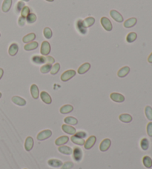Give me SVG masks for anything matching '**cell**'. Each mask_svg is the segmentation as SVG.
<instances>
[{
	"instance_id": "1",
	"label": "cell",
	"mask_w": 152,
	"mask_h": 169,
	"mask_svg": "<svg viewBox=\"0 0 152 169\" xmlns=\"http://www.w3.org/2000/svg\"><path fill=\"white\" fill-rule=\"evenodd\" d=\"M32 62L35 64H53L55 60L50 56H33L31 59Z\"/></svg>"
},
{
	"instance_id": "2",
	"label": "cell",
	"mask_w": 152,
	"mask_h": 169,
	"mask_svg": "<svg viewBox=\"0 0 152 169\" xmlns=\"http://www.w3.org/2000/svg\"><path fill=\"white\" fill-rule=\"evenodd\" d=\"M100 23L102 25V28L105 29L106 31H112L113 29V25H112V22L108 17L102 16L100 19Z\"/></svg>"
},
{
	"instance_id": "3",
	"label": "cell",
	"mask_w": 152,
	"mask_h": 169,
	"mask_svg": "<svg viewBox=\"0 0 152 169\" xmlns=\"http://www.w3.org/2000/svg\"><path fill=\"white\" fill-rule=\"evenodd\" d=\"M50 45L48 41H43L42 45H41L40 53L43 56H48L49 53H50Z\"/></svg>"
},
{
	"instance_id": "4",
	"label": "cell",
	"mask_w": 152,
	"mask_h": 169,
	"mask_svg": "<svg viewBox=\"0 0 152 169\" xmlns=\"http://www.w3.org/2000/svg\"><path fill=\"white\" fill-rule=\"evenodd\" d=\"M76 71L74 70H67L63 73L61 75V80L63 82H67L76 76Z\"/></svg>"
},
{
	"instance_id": "5",
	"label": "cell",
	"mask_w": 152,
	"mask_h": 169,
	"mask_svg": "<svg viewBox=\"0 0 152 169\" xmlns=\"http://www.w3.org/2000/svg\"><path fill=\"white\" fill-rule=\"evenodd\" d=\"M52 136V131L50 130H44L39 132L37 135V139L39 141H43L48 139Z\"/></svg>"
},
{
	"instance_id": "6",
	"label": "cell",
	"mask_w": 152,
	"mask_h": 169,
	"mask_svg": "<svg viewBox=\"0 0 152 169\" xmlns=\"http://www.w3.org/2000/svg\"><path fill=\"white\" fill-rule=\"evenodd\" d=\"M110 16H112V19L116 21V22L121 23V22H123V16L121 15L120 13H119L116 10H112L110 11Z\"/></svg>"
},
{
	"instance_id": "7",
	"label": "cell",
	"mask_w": 152,
	"mask_h": 169,
	"mask_svg": "<svg viewBox=\"0 0 152 169\" xmlns=\"http://www.w3.org/2000/svg\"><path fill=\"white\" fill-rule=\"evenodd\" d=\"M110 98L112 99V100H113L114 102H118V103H121L125 101V97L119 93H112L110 94Z\"/></svg>"
},
{
	"instance_id": "8",
	"label": "cell",
	"mask_w": 152,
	"mask_h": 169,
	"mask_svg": "<svg viewBox=\"0 0 152 169\" xmlns=\"http://www.w3.org/2000/svg\"><path fill=\"white\" fill-rule=\"evenodd\" d=\"M96 142H97V137L95 136H91L85 142V144H84L85 148L87 149V150L92 148L93 146L95 145Z\"/></svg>"
},
{
	"instance_id": "9",
	"label": "cell",
	"mask_w": 152,
	"mask_h": 169,
	"mask_svg": "<svg viewBox=\"0 0 152 169\" xmlns=\"http://www.w3.org/2000/svg\"><path fill=\"white\" fill-rule=\"evenodd\" d=\"M111 144H112V141L110 139H103L102 143H100V146H99V150L102 152L107 151L109 149Z\"/></svg>"
},
{
	"instance_id": "10",
	"label": "cell",
	"mask_w": 152,
	"mask_h": 169,
	"mask_svg": "<svg viewBox=\"0 0 152 169\" xmlns=\"http://www.w3.org/2000/svg\"><path fill=\"white\" fill-rule=\"evenodd\" d=\"M62 130L64 132H65L66 133L70 135H74L77 133V131H76L75 128L71 126L70 125H67V124H65V125H62Z\"/></svg>"
},
{
	"instance_id": "11",
	"label": "cell",
	"mask_w": 152,
	"mask_h": 169,
	"mask_svg": "<svg viewBox=\"0 0 152 169\" xmlns=\"http://www.w3.org/2000/svg\"><path fill=\"white\" fill-rule=\"evenodd\" d=\"M12 102L14 104H16V105H19V106H25L27 104L26 100L25 99L22 98V97H19V96H14L13 97L12 99H11Z\"/></svg>"
},
{
	"instance_id": "12",
	"label": "cell",
	"mask_w": 152,
	"mask_h": 169,
	"mask_svg": "<svg viewBox=\"0 0 152 169\" xmlns=\"http://www.w3.org/2000/svg\"><path fill=\"white\" fill-rule=\"evenodd\" d=\"M40 97L41 99L43 100V102L44 103L47 104V105H50L52 102V99L50 97V96L49 95L48 93H47L46 91H42L40 94Z\"/></svg>"
},
{
	"instance_id": "13",
	"label": "cell",
	"mask_w": 152,
	"mask_h": 169,
	"mask_svg": "<svg viewBox=\"0 0 152 169\" xmlns=\"http://www.w3.org/2000/svg\"><path fill=\"white\" fill-rule=\"evenodd\" d=\"M73 153H74V159L77 162H80L82 158V151L79 147H75L73 150Z\"/></svg>"
},
{
	"instance_id": "14",
	"label": "cell",
	"mask_w": 152,
	"mask_h": 169,
	"mask_svg": "<svg viewBox=\"0 0 152 169\" xmlns=\"http://www.w3.org/2000/svg\"><path fill=\"white\" fill-rule=\"evenodd\" d=\"M33 139L31 136H28L25 139V148L27 151H31L33 147Z\"/></svg>"
},
{
	"instance_id": "15",
	"label": "cell",
	"mask_w": 152,
	"mask_h": 169,
	"mask_svg": "<svg viewBox=\"0 0 152 169\" xmlns=\"http://www.w3.org/2000/svg\"><path fill=\"white\" fill-rule=\"evenodd\" d=\"M91 68V64L88 62H85L84 64L82 65L80 67L78 68V70H77V72H78L79 74L82 75V74H85V73H87L88 70H90Z\"/></svg>"
},
{
	"instance_id": "16",
	"label": "cell",
	"mask_w": 152,
	"mask_h": 169,
	"mask_svg": "<svg viewBox=\"0 0 152 169\" xmlns=\"http://www.w3.org/2000/svg\"><path fill=\"white\" fill-rule=\"evenodd\" d=\"M39 47V43L37 42H31L29 43H27L25 46H24V50H26V51H31V50H33L36 49Z\"/></svg>"
},
{
	"instance_id": "17",
	"label": "cell",
	"mask_w": 152,
	"mask_h": 169,
	"mask_svg": "<svg viewBox=\"0 0 152 169\" xmlns=\"http://www.w3.org/2000/svg\"><path fill=\"white\" fill-rule=\"evenodd\" d=\"M69 141V137L67 136H62L60 137L57 138L55 141V144L57 146H64L66 143H67V142Z\"/></svg>"
},
{
	"instance_id": "18",
	"label": "cell",
	"mask_w": 152,
	"mask_h": 169,
	"mask_svg": "<svg viewBox=\"0 0 152 169\" xmlns=\"http://www.w3.org/2000/svg\"><path fill=\"white\" fill-rule=\"evenodd\" d=\"M129 72H130V67L129 66H125L119 69L117 72V76L120 78H123V77H126L129 74Z\"/></svg>"
},
{
	"instance_id": "19",
	"label": "cell",
	"mask_w": 152,
	"mask_h": 169,
	"mask_svg": "<svg viewBox=\"0 0 152 169\" xmlns=\"http://www.w3.org/2000/svg\"><path fill=\"white\" fill-rule=\"evenodd\" d=\"M31 94L32 97L34 99H37L39 97V88L36 84H33L31 86Z\"/></svg>"
},
{
	"instance_id": "20",
	"label": "cell",
	"mask_w": 152,
	"mask_h": 169,
	"mask_svg": "<svg viewBox=\"0 0 152 169\" xmlns=\"http://www.w3.org/2000/svg\"><path fill=\"white\" fill-rule=\"evenodd\" d=\"M136 22H137V19L135 17L130 18V19H128L127 20L125 21L123 25L126 28H131L132 27H134V25H136Z\"/></svg>"
},
{
	"instance_id": "21",
	"label": "cell",
	"mask_w": 152,
	"mask_h": 169,
	"mask_svg": "<svg viewBox=\"0 0 152 169\" xmlns=\"http://www.w3.org/2000/svg\"><path fill=\"white\" fill-rule=\"evenodd\" d=\"M58 151L63 154L65 155H71L73 153V149L71 147L66 146H61L59 147Z\"/></svg>"
},
{
	"instance_id": "22",
	"label": "cell",
	"mask_w": 152,
	"mask_h": 169,
	"mask_svg": "<svg viewBox=\"0 0 152 169\" xmlns=\"http://www.w3.org/2000/svg\"><path fill=\"white\" fill-rule=\"evenodd\" d=\"M18 51H19V46H18V45L16 43H12L10 45L9 49H8V53H9L10 56H14L18 53Z\"/></svg>"
},
{
	"instance_id": "23",
	"label": "cell",
	"mask_w": 152,
	"mask_h": 169,
	"mask_svg": "<svg viewBox=\"0 0 152 169\" xmlns=\"http://www.w3.org/2000/svg\"><path fill=\"white\" fill-rule=\"evenodd\" d=\"M13 0H4L2 5V10L4 13H8L11 8Z\"/></svg>"
},
{
	"instance_id": "24",
	"label": "cell",
	"mask_w": 152,
	"mask_h": 169,
	"mask_svg": "<svg viewBox=\"0 0 152 169\" xmlns=\"http://www.w3.org/2000/svg\"><path fill=\"white\" fill-rule=\"evenodd\" d=\"M71 140L73 143L76 145H78V146H84L85 144V139H82V138H80L79 136H76L75 134L73 135L71 137Z\"/></svg>"
},
{
	"instance_id": "25",
	"label": "cell",
	"mask_w": 152,
	"mask_h": 169,
	"mask_svg": "<svg viewBox=\"0 0 152 169\" xmlns=\"http://www.w3.org/2000/svg\"><path fill=\"white\" fill-rule=\"evenodd\" d=\"M48 164L53 168H60L63 165V162L61 160H56V159H51L48 161Z\"/></svg>"
},
{
	"instance_id": "26",
	"label": "cell",
	"mask_w": 152,
	"mask_h": 169,
	"mask_svg": "<svg viewBox=\"0 0 152 169\" xmlns=\"http://www.w3.org/2000/svg\"><path fill=\"white\" fill-rule=\"evenodd\" d=\"M73 111H74V107L71 105H63V107H61V108H60V113H61L62 114H67L72 112Z\"/></svg>"
},
{
	"instance_id": "27",
	"label": "cell",
	"mask_w": 152,
	"mask_h": 169,
	"mask_svg": "<svg viewBox=\"0 0 152 169\" xmlns=\"http://www.w3.org/2000/svg\"><path fill=\"white\" fill-rule=\"evenodd\" d=\"M77 27L79 31H80L82 34L85 35V33H87V28L85 27V25H84L83 20H79L77 23Z\"/></svg>"
},
{
	"instance_id": "28",
	"label": "cell",
	"mask_w": 152,
	"mask_h": 169,
	"mask_svg": "<svg viewBox=\"0 0 152 169\" xmlns=\"http://www.w3.org/2000/svg\"><path fill=\"white\" fill-rule=\"evenodd\" d=\"M36 39V34L34 33H31L25 35L23 38H22V42L24 43H29L31 42H33L34 39Z\"/></svg>"
},
{
	"instance_id": "29",
	"label": "cell",
	"mask_w": 152,
	"mask_h": 169,
	"mask_svg": "<svg viewBox=\"0 0 152 169\" xmlns=\"http://www.w3.org/2000/svg\"><path fill=\"white\" fill-rule=\"evenodd\" d=\"M119 119L121 122H125V123H129L132 121V116L128 114H122L119 115Z\"/></svg>"
},
{
	"instance_id": "30",
	"label": "cell",
	"mask_w": 152,
	"mask_h": 169,
	"mask_svg": "<svg viewBox=\"0 0 152 169\" xmlns=\"http://www.w3.org/2000/svg\"><path fill=\"white\" fill-rule=\"evenodd\" d=\"M64 122H65V124L70 125H76L78 123V120L73 116H67V117L65 118Z\"/></svg>"
},
{
	"instance_id": "31",
	"label": "cell",
	"mask_w": 152,
	"mask_h": 169,
	"mask_svg": "<svg viewBox=\"0 0 152 169\" xmlns=\"http://www.w3.org/2000/svg\"><path fill=\"white\" fill-rule=\"evenodd\" d=\"M143 163L144 166L147 168H151L152 167V160L148 156H145L143 159Z\"/></svg>"
},
{
	"instance_id": "32",
	"label": "cell",
	"mask_w": 152,
	"mask_h": 169,
	"mask_svg": "<svg viewBox=\"0 0 152 169\" xmlns=\"http://www.w3.org/2000/svg\"><path fill=\"white\" fill-rule=\"evenodd\" d=\"M83 22L84 25H85L86 28H90V27H91L92 25H94V23H95V19H94V17L90 16V17L85 18L83 20Z\"/></svg>"
},
{
	"instance_id": "33",
	"label": "cell",
	"mask_w": 152,
	"mask_h": 169,
	"mask_svg": "<svg viewBox=\"0 0 152 169\" xmlns=\"http://www.w3.org/2000/svg\"><path fill=\"white\" fill-rule=\"evenodd\" d=\"M136 38H137V34L135 32H131L126 36V41L129 43H132L136 40Z\"/></svg>"
},
{
	"instance_id": "34",
	"label": "cell",
	"mask_w": 152,
	"mask_h": 169,
	"mask_svg": "<svg viewBox=\"0 0 152 169\" xmlns=\"http://www.w3.org/2000/svg\"><path fill=\"white\" fill-rule=\"evenodd\" d=\"M36 21V15L33 13H30L27 16L26 22L28 24H33Z\"/></svg>"
},
{
	"instance_id": "35",
	"label": "cell",
	"mask_w": 152,
	"mask_h": 169,
	"mask_svg": "<svg viewBox=\"0 0 152 169\" xmlns=\"http://www.w3.org/2000/svg\"><path fill=\"white\" fill-rule=\"evenodd\" d=\"M43 34H44V36L47 39H50L52 38V36H53V32H52L51 29L48 27H46V28H44V31H43Z\"/></svg>"
},
{
	"instance_id": "36",
	"label": "cell",
	"mask_w": 152,
	"mask_h": 169,
	"mask_svg": "<svg viewBox=\"0 0 152 169\" xmlns=\"http://www.w3.org/2000/svg\"><path fill=\"white\" fill-rule=\"evenodd\" d=\"M52 67V65L51 64H45L44 65H43L40 68V72L42 74H48L50 71Z\"/></svg>"
},
{
	"instance_id": "37",
	"label": "cell",
	"mask_w": 152,
	"mask_h": 169,
	"mask_svg": "<svg viewBox=\"0 0 152 169\" xmlns=\"http://www.w3.org/2000/svg\"><path fill=\"white\" fill-rule=\"evenodd\" d=\"M60 63H56V64H54L53 66H52L50 73L51 75H56V74L60 71Z\"/></svg>"
},
{
	"instance_id": "38",
	"label": "cell",
	"mask_w": 152,
	"mask_h": 169,
	"mask_svg": "<svg viewBox=\"0 0 152 169\" xmlns=\"http://www.w3.org/2000/svg\"><path fill=\"white\" fill-rule=\"evenodd\" d=\"M145 114L148 120L152 121V108L151 106H146L145 108Z\"/></svg>"
},
{
	"instance_id": "39",
	"label": "cell",
	"mask_w": 152,
	"mask_h": 169,
	"mask_svg": "<svg viewBox=\"0 0 152 169\" xmlns=\"http://www.w3.org/2000/svg\"><path fill=\"white\" fill-rule=\"evenodd\" d=\"M140 146H141V148L143 151H147L149 147L148 140L146 138H143L141 140V142H140Z\"/></svg>"
},
{
	"instance_id": "40",
	"label": "cell",
	"mask_w": 152,
	"mask_h": 169,
	"mask_svg": "<svg viewBox=\"0 0 152 169\" xmlns=\"http://www.w3.org/2000/svg\"><path fill=\"white\" fill-rule=\"evenodd\" d=\"M30 11H31V10H30V8H28V7L25 6L23 8H22V11H21V12H20L21 16L26 19L27 16H28V15L30 13Z\"/></svg>"
},
{
	"instance_id": "41",
	"label": "cell",
	"mask_w": 152,
	"mask_h": 169,
	"mask_svg": "<svg viewBox=\"0 0 152 169\" xmlns=\"http://www.w3.org/2000/svg\"><path fill=\"white\" fill-rule=\"evenodd\" d=\"M74 167V163L72 162H66L62 165L61 169H71Z\"/></svg>"
},
{
	"instance_id": "42",
	"label": "cell",
	"mask_w": 152,
	"mask_h": 169,
	"mask_svg": "<svg viewBox=\"0 0 152 169\" xmlns=\"http://www.w3.org/2000/svg\"><path fill=\"white\" fill-rule=\"evenodd\" d=\"M25 6V3H24V2H22V1H19V2L17 3V5H16V13L21 12V11H22V8H23Z\"/></svg>"
},
{
	"instance_id": "43",
	"label": "cell",
	"mask_w": 152,
	"mask_h": 169,
	"mask_svg": "<svg viewBox=\"0 0 152 169\" xmlns=\"http://www.w3.org/2000/svg\"><path fill=\"white\" fill-rule=\"evenodd\" d=\"M25 22H26V19H25V18L22 17V16H20V17L19 18V19H18V25H19V27L25 26Z\"/></svg>"
},
{
	"instance_id": "44",
	"label": "cell",
	"mask_w": 152,
	"mask_h": 169,
	"mask_svg": "<svg viewBox=\"0 0 152 169\" xmlns=\"http://www.w3.org/2000/svg\"><path fill=\"white\" fill-rule=\"evenodd\" d=\"M147 133L148 135L152 137V122H149L147 125Z\"/></svg>"
},
{
	"instance_id": "45",
	"label": "cell",
	"mask_w": 152,
	"mask_h": 169,
	"mask_svg": "<svg viewBox=\"0 0 152 169\" xmlns=\"http://www.w3.org/2000/svg\"><path fill=\"white\" fill-rule=\"evenodd\" d=\"M75 135H76V136H79V137L82 138V139H84L85 137H86V136H87L86 133H85V132H83V131L77 132V133H75Z\"/></svg>"
},
{
	"instance_id": "46",
	"label": "cell",
	"mask_w": 152,
	"mask_h": 169,
	"mask_svg": "<svg viewBox=\"0 0 152 169\" xmlns=\"http://www.w3.org/2000/svg\"><path fill=\"white\" fill-rule=\"evenodd\" d=\"M3 74H4L3 69L0 68V80L2 78V77H3Z\"/></svg>"
},
{
	"instance_id": "47",
	"label": "cell",
	"mask_w": 152,
	"mask_h": 169,
	"mask_svg": "<svg viewBox=\"0 0 152 169\" xmlns=\"http://www.w3.org/2000/svg\"><path fill=\"white\" fill-rule=\"evenodd\" d=\"M148 61L149 63H152V53H151L150 56H148Z\"/></svg>"
},
{
	"instance_id": "48",
	"label": "cell",
	"mask_w": 152,
	"mask_h": 169,
	"mask_svg": "<svg viewBox=\"0 0 152 169\" xmlns=\"http://www.w3.org/2000/svg\"><path fill=\"white\" fill-rule=\"evenodd\" d=\"M45 1H47V2H53L54 0H45Z\"/></svg>"
},
{
	"instance_id": "49",
	"label": "cell",
	"mask_w": 152,
	"mask_h": 169,
	"mask_svg": "<svg viewBox=\"0 0 152 169\" xmlns=\"http://www.w3.org/2000/svg\"><path fill=\"white\" fill-rule=\"evenodd\" d=\"M22 2H29L30 0H22Z\"/></svg>"
},
{
	"instance_id": "50",
	"label": "cell",
	"mask_w": 152,
	"mask_h": 169,
	"mask_svg": "<svg viewBox=\"0 0 152 169\" xmlns=\"http://www.w3.org/2000/svg\"><path fill=\"white\" fill-rule=\"evenodd\" d=\"M1 97H2V93L0 92V98H1Z\"/></svg>"
},
{
	"instance_id": "51",
	"label": "cell",
	"mask_w": 152,
	"mask_h": 169,
	"mask_svg": "<svg viewBox=\"0 0 152 169\" xmlns=\"http://www.w3.org/2000/svg\"><path fill=\"white\" fill-rule=\"evenodd\" d=\"M0 36H1V33H0Z\"/></svg>"
}]
</instances>
